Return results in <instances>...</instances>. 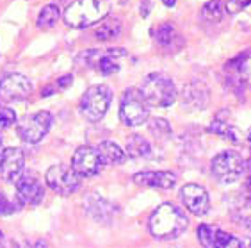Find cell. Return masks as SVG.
I'll return each instance as SVG.
<instances>
[{
    "label": "cell",
    "instance_id": "1",
    "mask_svg": "<svg viewBox=\"0 0 251 248\" xmlns=\"http://www.w3.org/2000/svg\"><path fill=\"white\" fill-rule=\"evenodd\" d=\"M189 220L185 213L180 207H176L171 202L160 204L157 209L151 213L148 220V230L153 238L171 241V239L180 238L187 230Z\"/></svg>",
    "mask_w": 251,
    "mask_h": 248
},
{
    "label": "cell",
    "instance_id": "2",
    "mask_svg": "<svg viewBox=\"0 0 251 248\" xmlns=\"http://www.w3.org/2000/svg\"><path fill=\"white\" fill-rule=\"evenodd\" d=\"M111 11L109 0H75L64 11V22L73 29H86L98 24Z\"/></svg>",
    "mask_w": 251,
    "mask_h": 248
},
{
    "label": "cell",
    "instance_id": "3",
    "mask_svg": "<svg viewBox=\"0 0 251 248\" xmlns=\"http://www.w3.org/2000/svg\"><path fill=\"white\" fill-rule=\"evenodd\" d=\"M141 93L146 98L148 106L168 107L176 100V88L175 83L164 73H150L141 84Z\"/></svg>",
    "mask_w": 251,
    "mask_h": 248
},
{
    "label": "cell",
    "instance_id": "4",
    "mask_svg": "<svg viewBox=\"0 0 251 248\" xmlns=\"http://www.w3.org/2000/svg\"><path fill=\"white\" fill-rule=\"evenodd\" d=\"M120 118L126 127H139L148 122L150 107L141 89L128 88L120 100Z\"/></svg>",
    "mask_w": 251,
    "mask_h": 248
},
{
    "label": "cell",
    "instance_id": "5",
    "mask_svg": "<svg viewBox=\"0 0 251 248\" xmlns=\"http://www.w3.org/2000/svg\"><path fill=\"white\" fill-rule=\"evenodd\" d=\"M112 100V91L109 86L100 84V86H91L82 95L80 100V114L86 118L87 122L97 123L105 116L109 111Z\"/></svg>",
    "mask_w": 251,
    "mask_h": 248
},
{
    "label": "cell",
    "instance_id": "6",
    "mask_svg": "<svg viewBox=\"0 0 251 248\" xmlns=\"http://www.w3.org/2000/svg\"><path fill=\"white\" fill-rule=\"evenodd\" d=\"M244 168H246V161L242 159L241 154H237L233 150L221 152L212 159V165H210V170H212V175L223 182V184H233L241 179L242 173H244Z\"/></svg>",
    "mask_w": 251,
    "mask_h": 248
},
{
    "label": "cell",
    "instance_id": "7",
    "mask_svg": "<svg viewBox=\"0 0 251 248\" xmlns=\"http://www.w3.org/2000/svg\"><path fill=\"white\" fill-rule=\"evenodd\" d=\"M52 114L49 111H39L36 114H30V116L20 118L16 122V131H18L22 141L34 145L47 136V132L52 127Z\"/></svg>",
    "mask_w": 251,
    "mask_h": 248
},
{
    "label": "cell",
    "instance_id": "8",
    "mask_svg": "<svg viewBox=\"0 0 251 248\" xmlns=\"http://www.w3.org/2000/svg\"><path fill=\"white\" fill-rule=\"evenodd\" d=\"M47 186L50 190H53L57 195L61 196H70L73 195L75 191L80 188L82 180L77 171L73 170L72 166H64V165H55L52 168L47 170Z\"/></svg>",
    "mask_w": 251,
    "mask_h": 248
},
{
    "label": "cell",
    "instance_id": "9",
    "mask_svg": "<svg viewBox=\"0 0 251 248\" xmlns=\"http://www.w3.org/2000/svg\"><path fill=\"white\" fill-rule=\"evenodd\" d=\"M105 159L98 148L93 146H80L72 157V168L80 177H95L105 168Z\"/></svg>",
    "mask_w": 251,
    "mask_h": 248
},
{
    "label": "cell",
    "instance_id": "10",
    "mask_svg": "<svg viewBox=\"0 0 251 248\" xmlns=\"http://www.w3.org/2000/svg\"><path fill=\"white\" fill-rule=\"evenodd\" d=\"M32 93V83L25 75L7 73L0 79V104L25 100Z\"/></svg>",
    "mask_w": 251,
    "mask_h": 248
},
{
    "label": "cell",
    "instance_id": "11",
    "mask_svg": "<svg viewBox=\"0 0 251 248\" xmlns=\"http://www.w3.org/2000/svg\"><path fill=\"white\" fill-rule=\"evenodd\" d=\"M180 198L184 205L196 216H203L210 209V196L208 191L200 184H185L180 190Z\"/></svg>",
    "mask_w": 251,
    "mask_h": 248
},
{
    "label": "cell",
    "instance_id": "12",
    "mask_svg": "<svg viewBox=\"0 0 251 248\" xmlns=\"http://www.w3.org/2000/svg\"><path fill=\"white\" fill-rule=\"evenodd\" d=\"M16 198L20 204L38 205L45 198L43 184L34 175H20L16 179Z\"/></svg>",
    "mask_w": 251,
    "mask_h": 248
},
{
    "label": "cell",
    "instance_id": "13",
    "mask_svg": "<svg viewBox=\"0 0 251 248\" xmlns=\"http://www.w3.org/2000/svg\"><path fill=\"white\" fill-rule=\"evenodd\" d=\"M25 166V156L20 148H4V156L0 161V175L7 182H16Z\"/></svg>",
    "mask_w": 251,
    "mask_h": 248
},
{
    "label": "cell",
    "instance_id": "14",
    "mask_svg": "<svg viewBox=\"0 0 251 248\" xmlns=\"http://www.w3.org/2000/svg\"><path fill=\"white\" fill-rule=\"evenodd\" d=\"M84 209L95 221H100V223H109L116 214V207L97 193H89L84 198Z\"/></svg>",
    "mask_w": 251,
    "mask_h": 248
},
{
    "label": "cell",
    "instance_id": "15",
    "mask_svg": "<svg viewBox=\"0 0 251 248\" xmlns=\"http://www.w3.org/2000/svg\"><path fill=\"white\" fill-rule=\"evenodd\" d=\"M134 182L143 188L171 190L176 184V175L171 171H139L134 175Z\"/></svg>",
    "mask_w": 251,
    "mask_h": 248
},
{
    "label": "cell",
    "instance_id": "16",
    "mask_svg": "<svg viewBox=\"0 0 251 248\" xmlns=\"http://www.w3.org/2000/svg\"><path fill=\"white\" fill-rule=\"evenodd\" d=\"M208 104V88L203 83H191L184 89V106L205 109Z\"/></svg>",
    "mask_w": 251,
    "mask_h": 248
},
{
    "label": "cell",
    "instance_id": "17",
    "mask_svg": "<svg viewBox=\"0 0 251 248\" xmlns=\"http://www.w3.org/2000/svg\"><path fill=\"white\" fill-rule=\"evenodd\" d=\"M125 154L130 159H145V157L151 156V145L146 141V138H143L141 134H132L126 139V148Z\"/></svg>",
    "mask_w": 251,
    "mask_h": 248
},
{
    "label": "cell",
    "instance_id": "18",
    "mask_svg": "<svg viewBox=\"0 0 251 248\" xmlns=\"http://www.w3.org/2000/svg\"><path fill=\"white\" fill-rule=\"evenodd\" d=\"M208 131L212 132V134H218V136L225 138L230 143H239V131L233 125L228 123L226 118H223V112L214 118V122L208 127Z\"/></svg>",
    "mask_w": 251,
    "mask_h": 248
},
{
    "label": "cell",
    "instance_id": "19",
    "mask_svg": "<svg viewBox=\"0 0 251 248\" xmlns=\"http://www.w3.org/2000/svg\"><path fill=\"white\" fill-rule=\"evenodd\" d=\"M121 32V24L116 18H103L100 22V25L95 30V38L100 41H111V39L118 38Z\"/></svg>",
    "mask_w": 251,
    "mask_h": 248
},
{
    "label": "cell",
    "instance_id": "20",
    "mask_svg": "<svg viewBox=\"0 0 251 248\" xmlns=\"http://www.w3.org/2000/svg\"><path fill=\"white\" fill-rule=\"evenodd\" d=\"M97 148L100 150L101 156H103L105 163H111V165H121V163H125V159H126L125 150H123L121 146H118L114 141H101Z\"/></svg>",
    "mask_w": 251,
    "mask_h": 248
},
{
    "label": "cell",
    "instance_id": "21",
    "mask_svg": "<svg viewBox=\"0 0 251 248\" xmlns=\"http://www.w3.org/2000/svg\"><path fill=\"white\" fill-rule=\"evenodd\" d=\"M59 18H61V9H59V5H55V4L45 5L38 15V27L39 29H52L53 25L59 22Z\"/></svg>",
    "mask_w": 251,
    "mask_h": 248
},
{
    "label": "cell",
    "instance_id": "22",
    "mask_svg": "<svg viewBox=\"0 0 251 248\" xmlns=\"http://www.w3.org/2000/svg\"><path fill=\"white\" fill-rule=\"evenodd\" d=\"M225 15V4L223 0H210L207 4L203 5L201 9V16L208 22H219Z\"/></svg>",
    "mask_w": 251,
    "mask_h": 248
},
{
    "label": "cell",
    "instance_id": "23",
    "mask_svg": "<svg viewBox=\"0 0 251 248\" xmlns=\"http://www.w3.org/2000/svg\"><path fill=\"white\" fill-rule=\"evenodd\" d=\"M218 227L214 225H200L198 227V239L203 247L214 248L216 247V241H218Z\"/></svg>",
    "mask_w": 251,
    "mask_h": 248
},
{
    "label": "cell",
    "instance_id": "24",
    "mask_svg": "<svg viewBox=\"0 0 251 248\" xmlns=\"http://www.w3.org/2000/svg\"><path fill=\"white\" fill-rule=\"evenodd\" d=\"M155 38H157V43H159L160 47L169 49V47L173 45V39L176 38V29H175V25L162 24L159 29H157V34H155Z\"/></svg>",
    "mask_w": 251,
    "mask_h": 248
},
{
    "label": "cell",
    "instance_id": "25",
    "mask_svg": "<svg viewBox=\"0 0 251 248\" xmlns=\"http://www.w3.org/2000/svg\"><path fill=\"white\" fill-rule=\"evenodd\" d=\"M148 127H150V132L157 139H168V138H171V125L166 120H162V118H153Z\"/></svg>",
    "mask_w": 251,
    "mask_h": 248
},
{
    "label": "cell",
    "instance_id": "26",
    "mask_svg": "<svg viewBox=\"0 0 251 248\" xmlns=\"http://www.w3.org/2000/svg\"><path fill=\"white\" fill-rule=\"evenodd\" d=\"M97 66L101 75H114V73L120 72V64H118L116 57H111V55H107V54L101 55L100 61L97 63Z\"/></svg>",
    "mask_w": 251,
    "mask_h": 248
},
{
    "label": "cell",
    "instance_id": "27",
    "mask_svg": "<svg viewBox=\"0 0 251 248\" xmlns=\"http://www.w3.org/2000/svg\"><path fill=\"white\" fill-rule=\"evenodd\" d=\"M16 122V112L15 109H11V107H4V109H0V134L4 131H7L13 123Z\"/></svg>",
    "mask_w": 251,
    "mask_h": 248
},
{
    "label": "cell",
    "instance_id": "28",
    "mask_svg": "<svg viewBox=\"0 0 251 248\" xmlns=\"http://www.w3.org/2000/svg\"><path fill=\"white\" fill-rule=\"evenodd\" d=\"M235 75H241V77H239V83L248 86V88H251V59H248L246 63L237 70Z\"/></svg>",
    "mask_w": 251,
    "mask_h": 248
},
{
    "label": "cell",
    "instance_id": "29",
    "mask_svg": "<svg viewBox=\"0 0 251 248\" xmlns=\"http://www.w3.org/2000/svg\"><path fill=\"white\" fill-rule=\"evenodd\" d=\"M248 5H250V0H228L226 4H225V9H226L230 15H237V13H241Z\"/></svg>",
    "mask_w": 251,
    "mask_h": 248
},
{
    "label": "cell",
    "instance_id": "30",
    "mask_svg": "<svg viewBox=\"0 0 251 248\" xmlns=\"http://www.w3.org/2000/svg\"><path fill=\"white\" fill-rule=\"evenodd\" d=\"M15 209H16L15 205L11 204L9 200L0 193V214H11V213H15Z\"/></svg>",
    "mask_w": 251,
    "mask_h": 248
},
{
    "label": "cell",
    "instance_id": "31",
    "mask_svg": "<svg viewBox=\"0 0 251 248\" xmlns=\"http://www.w3.org/2000/svg\"><path fill=\"white\" fill-rule=\"evenodd\" d=\"M150 11H151V2H150V0H145V2L141 4V7H139L141 16H143V18H146V16L150 15Z\"/></svg>",
    "mask_w": 251,
    "mask_h": 248
},
{
    "label": "cell",
    "instance_id": "32",
    "mask_svg": "<svg viewBox=\"0 0 251 248\" xmlns=\"http://www.w3.org/2000/svg\"><path fill=\"white\" fill-rule=\"evenodd\" d=\"M72 83H73V75H64V77H61L57 81V86L61 89H64V88H68V86H70Z\"/></svg>",
    "mask_w": 251,
    "mask_h": 248
},
{
    "label": "cell",
    "instance_id": "33",
    "mask_svg": "<svg viewBox=\"0 0 251 248\" xmlns=\"http://www.w3.org/2000/svg\"><path fill=\"white\" fill-rule=\"evenodd\" d=\"M242 223H244V227H246L248 230H251V211L242 216Z\"/></svg>",
    "mask_w": 251,
    "mask_h": 248
},
{
    "label": "cell",
    "instance_id": "34",
    "mask_svg": "<svg viewBox=\"0 0 251 248\" xmlns=\"http://www.w3.org/2000/svg\"><path fill=\"white\" fill-rule=\"evenodd\" d=\"M160 2H162L166 7H175V5H176V0H160Z\"/></svg>",
    "mask_w": 251,
    "mask_h": 248
},
{
    "label": "cell",
    "instance_id": "35",
    "mask_svg": "<svg viewBox=\"0 0 251 248\" xmlns=\"http://www.w3.org/2000/svg\"><path fill=\"white\" fill-rule=\"evenodd\" d=\"M52 93H53V88L49 86V88H45V91H41V95H43V97H49V95H52Z\"/></svg>",
    "mask_w": 251,
    "mask_h": 248
},
{
    "label": "cell",
    "instance_id": "36",
    "mask_svg": "<svg viewBox=\"0 0 251 248\" xmlns=\"http://www.w3.org/2000/svg\"><path fill=\"white\" fill-rule=\"evenodd\" d=\"M2 156H4V145L0 141V161H2Z\"/></svg>",
    "mask_w": 251,
    "mask_h": 248
},
{
    "label": "cell",
    "instance_id": "37",
    "mask_svg": "<svg viewBox=\"0 0 251 248\" xmlns=\"http://www.w3.org/2000/svg\"><path fill=\"white\" fill-rule=\"evenodd\" d=\"M248 141H250V145H251V131H250V134H248ZM250 165H251V156H250Z\"/></svg>",
    "mask_w": 251,
    "mask_h": 248
},
{
    "label": "cell",
    "instance_id": "38",
    "mask_svg": "<svg viewBox=\"0 0 251 248\" xmlns=\"http://www.w3.org/2000/svg\"><path fill=\"white\" fill-rule=\"evenodd\" d=\"M0 241H2V232H0Z\"/></svg>",
    "mask_w": 251,
    "mask_h": 248
}]
</instances>
